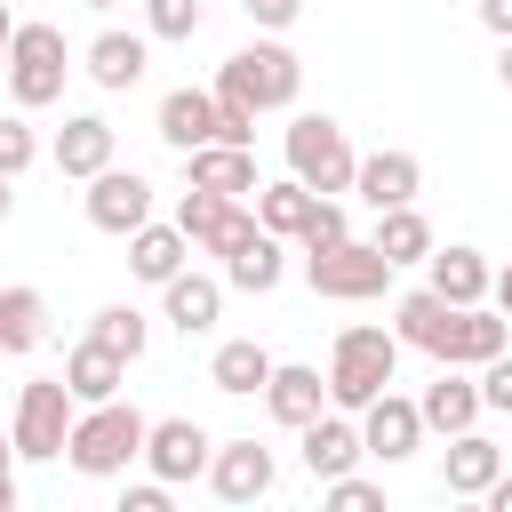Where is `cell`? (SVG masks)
<instances>
[{
	"mask_svg": "<svg viewBox=\"0 0 512 512\" xmlns=\"http://www.w3.org/2000/svg\"><path fill=\"white\" fill-rule=\"evenodd\" d=\"M496 80H504V88H512V40H504V56H496Z\"/></svg>",
	"mask_w": 512,
	"mask_h": 512,
	"instance_id": "cell-48",
	"label": "cell"
},
{
	"mask_svg": "<svg viewBox=\"0 0 512 512\" xmlns=\"http://www.w3.org/2000/svg\"><path fill=\"white\" fill-rule=\"evenodd\" d=\"M496 472H504V448H496L480 424H472V432H448V464H440V488H448V496H480Z\"/></svg>",
	"mask_w": 512,
	"mask_h": 512,
	"instance_id": "cell-25",
	"label": "cell"
},
{
	"mask_svg": "<svg viewBox=\"0 0 512 512\" xmlns=\"http://www.w3.org/2000/svg\"><path fill=\"white\" fill-rule=\"evenodd\" d=\"M0 512H16V472H8V480H0Z\"/></svg>",
	"mask_w": 512,
	"mask_h": 512,
	"instance_id": "cell-47",
	"label": "cell"
},
{
	"mask_svg": "<svg viewBox=\"0 0 512 512\" xmlns=\"http://www.w3.org/2000/svg\"><path fill=\"white\" fill-rule=\"evenodd\" d=\"M64 384H72V400H80V408H88V400H112V392L128 384V360H120L112 344L80 336V344L64 352Z\"/></svg>",
	"mask_w": 512,
	"mask_h": 512,
	"instance_id": "cell-27",
	"label": "cell"
},
{
	"mask_svg": "<svg viewBox=\"0 0 512 512\" xmlns=\"http://www.w3.org/2000/svg\"><path fill=\"white\" fill-rule=\"evenodd\" d=\"M144 216H152V184H144L136 168H120V160H112V168H96V176H88V224H96V232L128 240Z\"/></svg>",
	"mask_w": 512,
	"mask_h": 512,
	"instance_id": "cell-12",
	"label": "cell"
},
{
	"mask_svg": "<svg viewBox=\"0 0 512 512\" xmlns=\"http://www.w3.org/2000/svg\"><path fill=\"white\" fill-rule=\"evenodd\" d=\"M8 472H16V440L0 432V480H8Z\"/></svg>",
	"mask_w": 512,
	"mask_h": 512,
	"instance_id": "cell-46",
	"label": "cell"
},
{
	"mask_svg": "<svg viewBox=\"0 0 512 512\" xmlns=\"http://www.w3.org/2000/svg\"><path fill=\"white\" fill-rule=\"evenodd\" d=\"M472 384H480V408L512 416V344H504L496 360H480V368H472Z\"/></svg>",
	"mask_w": 512,
	"mask_h": 512,
	"instance_id": "cell-37",
	"label": "cell"
},
{
	"mask_svg": "<svg viewBox=\"0 0 512 512\" xmlns=\"http://www.w3.org/2000/svg\"><path fill=\"white\" fill-rule=\"evenodd\" d=\"M216 144H256V104L216 96Z\"/></svg>",
	"mask_w": 512,
	"mask_h": 512,
	"instance_id": "cell-39",
	"label": "cell"
},
{
	"mask_svg": "<svg viewBox=\"0 0 512 512\" xmlns=\"http://www.w3.org/2000/svg\"><path fill=\"white\" fill-rule=\"evenodd\" d=\"M248 208H256V224H264V232L296 240V232H304V216H312V184H296V176L256 184V192H248Z\"/></svg>",
	"mask_w": 512,
	"mask_h": 512,
	"instance_id": "cell-32",
	"label": "cell"
},
{
	"mask_svg": "<svg viewBox=\"0 0 512 512\" xmlns=\"http://www.w3.org/2000/svg\"><path fill=\"white\" fill-rule=\"evenodd\" d=\"M368 240H376V248H384V256H392V272H400V264H424V256H432V248H440V240H432V224H424V208H416V200H400V208H376V232H368Z\"/></svg>",
	"mask_w": 512,
	"mask_h": 512,
	"instance_id": "cell-28",
	"label": "cell"
},
{
	"mask_svg": "<svg viewBox=\"0 0 512 512\" xmlns=\"http://www.w3.org/2000/svg\"><path fill=\"white\" fill-rule=\"evenodd\" d=\"M64 72H72V48H64V24H16L8 32V104L16 112H48L64 104Z\"/></svg>",
	"mask_w": 512,
	"mask_h": 512,
	"instance_id": "cell-3",
	"label": "cell"
},
{
	"mask_svg": "<svg viewBox=\"0 0 512 512\" xmlns=\"http://www.w3.org/2000/svg\"><path fill=\"white\" fill-rule=\"evenodd\" d=\"M88 336H96V344H112V352L136 368V360H144V344H152V320H144L136 304H104V312L88 320Z\"/></svg>",
	"mask_w": 512,
	"mask_h": 512,
	"instance_id": "cell-33",
	"label": "cell"
},
{
	"mask_svg": "<svg viewBox=\"0 0 512 512\" xmlns=\"http://www.w3.org/2000/svg\"><path fill=\"white\" fill-rule=\"evenodd\" d=\"M360 448H368L376 464H408V456L424 448V416H416V400L384 384V392L360 408Z\"/></svg>",
	"mask_w": 512,
	"mask_h": 512,
	"instance_id": "cell-11",
	"label": "cell"
},
{
	"mask_svg": "<svg viewBox=\"0 0 512 512\" xmlns=\"http://www.w3.org/2000/svg\"><path fill=\"white\" fill-rule=\"evenodd\" d=\"M16 216V176H0V224Z\"/></svg>",
	"mask_w": 512,
	"mask_h": 512,
	"instance_id": "cell-45",
	"label": "cell"
},
{
	"mask_svg": "<svg viewBox=\"0 0 512 512\" xmlns=\"http://www.w3.org/2000/svg\"><path fill=\"white\" fill-rule=\"evenodd\" d=\"M200 16H208L200 0H144V32H152V40H192Z\"/></svg>",
	"mask_w": 512,
	"mask_h": 512,
	"instance_id": "cell-34",
	"label": "cell"
},
{
	"mask_svg": "<svg viewBox=\"0 0 512 512\" xmlns=\"http://www.w3.org/2000/svg\"><path fill=\"white\" fill-rule=\"evenodd\" d=\"M80 64H88V80H96V88L128 96V88L144 80V64H152V32H120V24H104V32L80 48Z\"/></svg>",
	"mask_w": 512,
	"mask_h": 512,
	"instance_id": "cell-15",
	"label": "cell"
},
{
	"mask_svg": "<svg viewBox=\"0 0 512 512\" xmlns=\"http://www.w3.org/2000/svg\"><path fill=\"white\" fill-rule=\"evenodd\" d=\"M8 32H16V8L0 0V72H8Z\"/></svg>",
	"mask_w": 512,
	"mask_h": 512,
	"instance_id": "cell-44",
	"label": "cell"
},
{
	"mask_svg": "<svg viewBox=\"0 0 512 512\" xmlns=\"http://www.w3.org/2000/svg\"><path fill=\"white\" fill-rule=\"evenodd\" d=\"M320 496H328L336 512H376V504H384V488H376V480H360V472H336V480H320Z\"/></svg>",
	"mask_w": 512,
	"mask_h": 512,
	"instance_id": "cell-38",
	"label": "cell"
},
{
	"mask_svg": "<svg viewBox=\"0 0 512 512\" xmlns=\"http://www.w3.org/2000/svg\"><path fill=\"white\" fill-rule=\"evenodd\" d=\"M352 192L368 200V208H400V200H416L424 192V160L416 152H360V168H352Z\"/></svg>",
	"mask_w": 512,
	"mask_h": 512,
	"instance_id": "cell-19",
	"label": "cell"
},
{
	"mask_svg": "<svg viewBox=\"0 0 512 512\" xmlns=\"http://www.w3.org/2000/svg\"><path fill=\"white\" fill-rule=\"evenodd\" d=\"M160 144L168 152H192V144H216V88H168L160 96Z\"/></svg>",
	"mask_w": 512,
	"mask_h": 512,
	"instance_id": "cell-22",
	"label": "cell"
},
{
	"mask_svg": "<svg viewBox=\"0 0 512 512\" xmlns=\"http://www.w3.org/2000/svg\"><path fill=\"white\" fill-rule=\"evenodd\" d=\"M480 24H488L496 40H512V0H480Z\"/></svg>",
	"mask_w": 512,
	"mask_h": 512,
	"instance_id": "cell-42",
	"label": "cell"
},
{
	"mask_svg": "<svg viewBox=\"0 0 512 512\" xmlns=\"http://www.w3.org/2000/svg\"><path fill=\"white\" fill-rule=\"evenodd\" d=\"M72 416H80L72 384H64V376H32V384L16 392V424H8L16 456H24V464H56V456H64V432H72Z\"/></svg>",
	"mask_w": 512,
	"mask_h": 512,
	"instance_id": "cell-7",
	"label": "cell"
},
{
	"mask_svg": "<svg viewBox=\"0 0 512 512\" xmlns=\"http://www.w3.org/2000/svg\"><path fill=\"white\" fill-rule=\"evenodd\" d=\"M0 344H8V360L48 344V296L40 288H0Z\"/></svg>",
	"mask_w": 512,
	"mask_h": 512,
	"instance_id": "cell-31",
	"label": "cell"
},
{
	"mask_svg": "<svg viewBox=\"0 0 512 512\" xmlns=\"http://www.w3.org/2000/svg\"><path fill=\"white\" fill-rule=\"evenodd\" d=\"M48 160H56V176L88 184L96 168H112V120H104V112H64V128H56Z\"/></svg>",
	"mask_w": 512,
	"mask_h": 512,
	"instance_id": "cell-17",
	"label": "cell"
},
{
	"mask_svg": "<svg viewBox=\"0 0 512 512\" xmlns=\"http://www.w3.org/2000/svg\"><path fill=\"white\" fill-rule=\"evenodd\" d=\"M488 304H496V312H504V320H512V264H504V272H496V280H488Z\"/></svg>",
	"mask_w": 512,
	"mask_h": 512,
	"instance_id": "cell-43",
	"label": "cell"
},
{
	"mask_svg": "<svg viewBox=\"0 0 512 512\" xmlns=\"http://www.w3.org/2000/svg\"><path fill=\"white\" fill-rule=\"evenodd\" d=\"M352 224H344V200L336 192H312V216H304V232H296V248H336Z\"/></svg>",
	"mask_w": 512,
	"mask_h": 512,
	"instance_id": "cell-35",
	"label": "cell"
},
{
	"mask_svg": "<svg viewBox=\"0 0 512 512\" xmlns=\"http://www.w3.org/2000/svg\"><path fill=\"white\" fill-rule=\"evenodd\" d=\"M448 296H432V288H408L400 304H392V336H400V352H432L440 344V328H448Z\"/></svg>",
	"mask_w": 512,
	"mask_h": 512,
	"instance_id": "cell-30",
	"label": "cell"
},
{
	"mask_svg": "<svg viewBox=\"0 0 512 512\" xmlns=\"http://www.w3.org/2000/svg\"><path fill=\"white\" fill-rule=\"evenodd\" d=\"M184 256H192V240L176 232V216H168V224H152V216H144V224L128 232V272H136L144 288L176 280V272H184Z\"/></svg>",
	"mask_w": 512,
	"mask_h": 512,
	"instance_id": "cell-24",
	"label": "cell"
},
{
	"mask_svg": "<svg viewBox=\"0 0 512 512\" xmlns=\"http://www.w3.org/2000/svg\"><path fill=\"white\" fill-rule=\"evenodd\" d=\"M264 408H272V424H312L320 408H328V376L320 368H304V360H272V376H264Z\"/></svg>",
	"mask_w": 512,
	"mask_h": 512,
	"instance_id": "cell-20",
	"label": "cell"
},
{
	"mask_svg": "<svg viewBox=\"0 0 512 512\" xmlns=\"http://www.w3.org/2000/svg\"><path fill=\"white\" fill-rule=\"evenodd\" d=\"M216 312H224V280H208V272H192V264H184L176 280H160V320H168V328L208 336Z\"/></svg>",
	"mask_w": 512,
	"mask_h": 512,
	"instance_id": "cell-21",
	"label": "cell"
},
{
	"mask_svg": "<svg viewBox=\"0 0 512 512\" xmlns=\"http://www.w3.org/2000/svg\"><path fill=\"white\" fill-rule=\"evenodd\" d=\"M352 168H360V152H352V136H344L328 112H296V120H288V176H296V184H312V192H352Z\"/></svg>",
	"mask_w": 512,
	"mask_h": 512,
	"instance_id": "cell-6",
	"label": "cell"
},
{
	"mask_svg": "<svg viewBox=\"0 0 512 512\" xmlns=\"http://www.w3.org/2000/svg\"><path fill=\"white\" fill-rule=\"evenodd\" d=\"M176 232H184L192 248H208V256H232V248H248L264 224H256L248 200H224V192H208V184H184V192H176Z\"/></svg>",
	"mask_w": 512,
	"mask_h": 512,
	"instance_id": "cell-8",
	"label": "cell"
},
{
	"mask_svg": "<svg viewBox=\"0 0 512 512\" xmlns=\"http://www.w3.org/2000/svg\"><path fill=\"white\" fill-rule=\"evenodd\" d=\"M208 424H192V416H160V424H144V472L152 480H168V488H184V480H200L208 472Z\"/></svg>",
	"mask_w": 512,
	"mask_h": 512,
	"instance_id": "cell-9",
	"label": "cell"
},
{
	"mask_svg": "<svg viewBox=\"0 0 512 512\" xmlns=\"http://www.w3.org/2000/svg\"><path fill=\"white\" fill-rule=\"evenodd\" d=\"M424 272H432L424 288L448 296V304H488V280H496V264H488L480 248H464V240H456V248H432Z\"/></svg>",
	"mask_w": 512,
	"mask_h": 512,
	"instance_id": "cell-23",
	"label": "cell"
},
{
	"mask_svg": "<svg viewBox=\"0 0 512 512\" xmlns=\"http://www.w3.org/2000/svg\"><path fill=\"white\" fill-rule=\"evenodd\" d=\"M416 416H424V432H440V440H448V432H472V424L488 416V408H480L472 368H448V360H440V376L416 392Z\"/></svg>",
	"mask_w": 512,
	"mask_h": 512,
	"instance_id": "cell-16",
	"label": "cell"
},
{
	"mask_svg": "<svg viewBox=\"0 0 512 512\" xmlns=\"http://www.w3.org/2000/svg\"><path fill=\"white\" fill-rule=\"evenodd\" d=\"M304 280H312V296H328V304H368V296H384L392 288V256L376 248V240H336V248H304Z\"/></svg>",
	"mask_w": 512,
	"mask_h": 512,
	"instance_id": "cell-5",
	"label": "cell"
},
{
	"mask_svg": "<svg viewBox=\"0 0 512 512\" xmlns=\"http://www.w3.org/2000/svg\"><path fill=\"white\" fill-rule=\"evenodd\" d=\"M280 280H288V240L280 232H256L248 248L224 256V288H240V296H272Z\"/></svg>",
	"mask_w": 512,
	"mask_h": 512,
	"instance_id": "cell-26",
	"label": "cell"
},
{
	"mask_svg": "<svg viewBox=\"0 0 512 512\" xmlns=\"http://www.w3.org/2000/svg\"><path fill=\"white\" fill-rule=\"evenodd\" d=\"M296 88H304V64H296L288 40H248V48H232L216 64V96H240L256 112H288Z\"/></svg>",
	"mask_w": 512,
	"mask_h": 512,
	"instance_id": "cell-4",
	"label": "cell"
},
{
	"mask_svg": "<svg viewBox=\"0 0 512 512\" xmlns=\"http://www.w3.org/2000/svg\"><path fill=\"white\" fill-rule=\"evenodd\" d=\"M144 408L136 400H88L80 416H72V432H64V464L80 472V480H120L128 464H144Z\"/></svg>",
	"mask_w": 512,
	"mask_h": 512,
	"instance_id": "cell-1",
	"label": "cell"
},
{
	"mask_svg": "<svg viewBox=\"0 0 512 512\" xmlns=\"http://www.w3.org/2000/svg\"><path fill=\"white\" fill-rule=\"evenodd\" d=\"M224 504H256V496H272V480H280V464H272V448L248 432V440H216L208 448V472H200Z\"/></svg>",
	"mask_w": 512,
	"mask_h": 512,
	"instance_id": "cell-10",
	"label": "cell"
},
{
	"mask_svg": "<svg viewBox=\"0 0 512 512\" xmlns=\"http://www.w3.org/2000/svg\"><path fill=\"white\" fill-rule=\"evenodd\" d=\"M40 160V136H32V120L24 112H0V176H24Z\"/></svg>",
	"mask_w": 512,
	"mask_h": 512,
	"instance_id": "cell-36",
	"label": "cell"
},
{
	"mask_svg": "<svg viewBox=\"0 0 512 512\" xmlns=\"http://www.w3.org/2000/svg\"><path fill=\"white\" fill-rule=\"evenodd\" d=\"M184 184H208L224 200H248L264 176H256V144H192L184 152Z\"/></svg>",
	"mask_w": 512,
	"mask_h": 512,
	"instance_id": "cell-18",
	"label": "cell"
},
{
	"mask_svg": "<svg viewBox=\"0 0 512 512\" xmlns=\"http://www.w3.org/2000/svg\"><path fill=\"white\" fill-rule=\"evenodd\" d=\"M80 8H120V0H80Z\"/></svg>",
	"mask_w": 512,
	"mask_h": 512,
	"instance_id": "cell-49",
	"label": "cell"
},
{
	"mask_svg": "<svg viewBox=\"0 0 512 512\" xmlns=\"http://www.w3.org/2000/svg\"><path fill=\"white\" fill-rule=\"evenodd\" d=\"M296 456H304V472L312 480H336V472H352L368 448H360V416H344V408H320L312 424H296Z\"/></svg>",
	"mask_w": 512,
	"mask_h": 512,
	"instance_id": "cell-14",
	"label": "cell"
},
{
	"mask_svg": "<svg viewBox=\"0 0 512 512\" xmlns=\"http://www.w3.org/2000/svg\"><path fill=\"white\" fill-rule=\"evenodd\" d=\"M264 376H272V352H264L256 336H224V344H216V360H208V384H216V392H232V400L264 392Z\"/></svg>",
	"mask_w": 512,
	"mask_h": 512,
	"instance_id": "cell-29",
	"label": "cell"
},
{
	"mask_svg": "<svg viewBox=\"0 0 512 512\" xmlns=\"http://www.w3.org/2000/svg\"><path fill=\"white\" fill-rule=\"evenodd\" d=\"M240 8H248V24H256V32H288V24L304 16V0H240Z\"/></svg>",
	"mask_w": 512,
	"mask_h": 512,
	"instance_id": "cell-40",
	"label": "cell"
},
{
	"mask_svg": "<svg viewBox=\"0 0 512 512\" xmlns=\"http://www.w3.org/2000/svg\"><path fill=\"white\" fill-rule=\"evenodd\" d=\"M120 512H168V480H136V488L120 496Z\"/></svg>",
	"mask_w": 512,
	"mask_h": 512,
	"instance_id": "cell-41",
	"label": "cell"
},
{
	"mask_svg": "<svg viewBox=\"0 0 512 512\" xmlns=\"http://www.w3.org/2000/svg\"><path fill=\"white\" fill-rule=\"evenodd\" d=\"M392 368H400V336L392 328H336V344H328V408H344V416H360L384 384H392Z\"/></svg>",
	"mask_w": 512,
	"mask_h": 512,
	"instance_id": "cell-2",
	"label": "cell"
},
{
	"mask_svg": "<svg viewBox=\"0 0 512 512\" xmlns=\"http://www.w3.org/2000/svg\"><path fill=\"white\" fill-rule=\"evenodd\" d=\"M504 344H512V320H504L496 304H456L448 328H440V344H432V360H448V368H480V360H496Z\"/></svg>",
	"mask_w": 512,
	"mask_h": 512,
	"instance_id": "cell-13",
	"label": "cell"
}]
</instances>
